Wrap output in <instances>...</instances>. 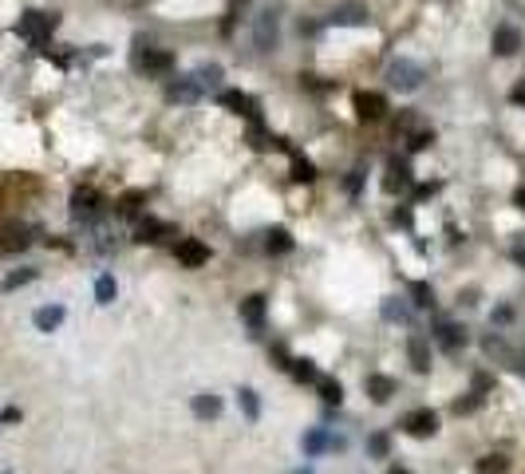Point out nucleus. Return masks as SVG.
<instances>
[{
  "instance_id": "obj_1",
  "label": "nucleus",
  "mask_w": 525,
  "mask_h": 474,
  "mask_svg": "<svg viewBox=\"0 0 525 474\" xmlns=\"http://www.w3.org/2000/svg\"><path fill=\"white\" fill-rule=\"evenodd\" d=\"M56 28H60V16L56 13H36V8H32V13H24L16 20V36H24L36 52H48V36Z\"/></svg>"
},
{
  "instance_id": "obj_2",
  "label": "nucleus",
  "mask_w": 525,
  "mask_h": 474,
  "mask_svg": "<svg viewBox=\"0 0 525 474\" xmlns=\"http://www.w3.org/2000/svg\"><path fill=\"white\" fill-rule=\"evenodd\" d=\"M99 214H103V194L91 190V186H75L72 190V218L83 221V226H95Z\"/></svg>"
},
{
  "instance_id": "obj_3",
  "label": "nucleus",
  "mask_w": 525,
  "mask_h": 474,
  "mask_svg": "<svg viewBox=\"0 0 525 474\" xmlns=\"http://www.w3.org/2000/svg\"><path fill=\"white\" fill-rule=\"evenodd\" d=\"M387 84L395 87V91H419V87H423V68H419L415 60H391Z\"/></svg>"
},
{
  "instance_id": "obj_4",
  "label": "nucleus",
  "mask_w": 525,
  "mask_h": 474,
  "mask_svg": "<svg viewBox=\"0 0 525 474\" xmlns=\"http://www.w3.org/2000/svg\"><path fill=\"white\" fill-rule=\"evenodd\" d=\"M218 103L225 111H233V115H245L249 123H261V103L249 99L245 91H218Z\"/></svg>"
},
{
  "instance_id": "obj_5",
  "label": "nucleus",
  "mask_w": 525,
  "mask_h": 474,
  "mask_svg": "<svg viewBox=\"0 0 525 474\" xmlns=\"http://www.w3.org/2000/svg\"><path fill=\"white\" fill-rule=\"evenodd\" d=\"M403 431L415 439H430L439 431V415L430 411V407H419V411H407L403 415Z\"/></svg>"
},
{
  "instance_id": "obj_6",
  "label": "nucleus",
  "mask_w": 525,
  "mask_h": 474,
  "mask_svg": "<svg viewBox=\"0 0 525 474\" xmlns=\"http://www.w3.org/2000/svg\"><path fill=\"white\" fill-rule=\"evenodd\" d=\"M411 182H415L411 162H407V158H391L387 174H383V190H387V194H399V190H411Z\"/></svg>"
},
{
  "instance_id": "obj_7",
  "label": "nucleus",
  "mask_w": 525,
  "mask_h": 474,
  "mask_svg": "<svg viewBox=\"0 0 525 474\" xmlns=\"http://www.w3.org/2000/svg\"><path fill=\"white\" fill-rule=\"evenodd\" d=\"M174 257H178L186 269H202L209 261V245H202L197 237H182V242L174 245Z\"/></svg>"
},
{
  "instance_id": "obj_8",
  "label": "nucleus",
  "mask_w": 525,
  "mask_h": 474,
  "mask_svg": "<svg viewBox=\"0 0 525 474\" xmlns=\"http://www.w3.org/2000/svg\"><path fill=\"white\" fill-rule=\"evenodd\" d=\"M355 115L364 123H379L387 115V99L379 95V91H360V95H355Z\"/></svg>"
},
{
  "instance_id": "obj_9",
  "label": "nucleus",
  "mask_w": 525,
  "mask_h": 474,
  "mask_svg": "<svg viewBox=\"0 0 525 474\" xmlns=\"http://www.w3.org/2000/svg\"><path fill=\"white\" fill-rule=\"evenodd\" d=\"M166 237H174V226H170V221L143 218V221H138V230H135V242H143V245H159V242H166Z\"/></svg>"
},
{
  "instance_id": "obj_10",
  "label": "nucleus",
  "mask_w": 525,
  "mask_h": 474,
  "mask_svg": "<svg viewBox=\"0 0 525 474\" xmlns=\"http://www.w3.org/2000/svg\"><path fill=\"white\" fill-rule=\"evenodd\" d=\"M32 226H4V233H0V249H4V253H20V249H28V245H32Z\"/></svg>"
},
{
  "instance_id": "obj_11",
  "label": "nucleus",
  "mask_w": 525,
  "mask_h": 474,
  "mask_svg": "<svg viewBox=\"0 0 525 474\" xmlns=\"http://www.w3.org/2000/svg\"><path fill=\"white\" fill-rule=\"evenodd\" d=\"M138 68L147 75H170L174 72V56L166 48H147V56H138Z\"/></svg>"
},
{
  "instance_id": "obj_12",
  "label": "nucleus",
  "mask_w": 525,
  "mask_h": 474,
  "mask_svg": "<svg viewBox=\"0 0 525 474\" xmlns=\"http://www.w3.org/2000/svg\"><path fill=\"white\" fill-rule=\"evenodd\" d=\"M435 344H439L442 352H458L466 344V332L458 329L454 320H439V324H435Z\"/></svg>"
},
{
  "instance_id": "obj_13",
  "label": "nucleus",
  "mask_w": 525,
  "mask_h": 474,
  "mask_svg": "<svg viewBox=\"0 0 525 474\" xmlns=\"http://www.w3.org/2000/svg\"><path fill=\"white\" fill-rule=\"evenodd\" d=\"M253 44L261 52H269V48H277V16L273 13H261L257 16V28H253Z\"/></svg>"
},
{
  "instance_id": "obj_14",
  "label": "nucleus",
  "mask_w": 525,
  "mask_h": 474,
  "mask_svg": "<svg viewBox=\"0 0 525 474\" xmlns=\"http://www.w3.org/2000/svg\"><path fill=\"white\" fill-rule=\"evenodd\" d=\"M63 320H67V308H63V304H44V308L32 313V324H36L40 332H56Z\"/></svg>"
},
{
  "instance_id": "obj_15",
  "label": "nucleus",
  "mask_w": 525,
  "mask_h": 474,
  "mask_svg": "<svg viewBox=\"0 0 525 474\" xmlns=\"http://www.w3.org/2000/svg\"><path fill=\"white\" fill-rule=\"evenodd\" d=\"M166 95H170L174 103H197V99H202V84H197L194 75H178Z\"/></svg>"
},
{
  "instance_id": "obj_16",
  "label": "nucleus",
  "mask_w": 525,
  "mask_h": 474,
  "mask_svg": "<svg viewBox=\"0 0 525 474\" xmlns=\"http://www.w3.org/2000/svg\"><path fill=\"white\" fill-rule=\"evenodd\" d=\"M328 24H336V28H360V24H367V8H364V4H340V8L328 16Z\"/></svg>"
},
{
  "instance_id": "obj_17",
  "label": "nucleus",
  "mask_w": 525,
  "mask_h": 474,
  "mask_svg": "<svg viewBox=\"0 0 525 474\" xmlns=\"http://www.w3.org/2000/svg\"><path fill=\"white\" fill-rule=\"evenodd\" d=\"M241 320L253 332L265 329V297H261V292H253V297H245V301H241Z\"/></svg>"
},
{
  "instance_id": "obj_18",
  "label": "nucleus",
  "mask_w": 525,
  "mask_h": 474,
  "mask_svg": "<svg viewBox=\"0 0 525 474\" xmlns=\"http://www.w3.org/2000/svg\"><path fill=\"white\" fill-rule=\"evenodd\" d=\"M522 48V32L513 24H498L494 28V52L498 56H513V52Z\"/></svg>"
},
{
  "instance_id": "obj_19",
  "label": "nucleus",
  "mask_w": 525,
  "mask_h": 474,
  "mask_svg": "<svg viewBox=\"0 0 525 474\" xmlns=\"http://www.w3.org/2000/svg\"><path fill=\"white\" fill-rule=\"evenodd\" d=\"M407 360L415 372H430V340L427 336H411L407 340Z\"/></svg>"
},
{
  "instance_id": "obj_20",
  "label": "nucleus",
  "mask_w": 525,
  "mask_h": 474,
  "mask_svg": "<svg viewBox=\"0 0 525 474\" xmlns=\"http://www.w3.org/2000/svg\"><path fill=\"white\" fill-rule=\"evenodd\" d=\"M364 388H367V395H371L375 403H387L391 395H395V379L391 376H367Z\"/></svg>"
},
{
  "instance_id": "obj_21",
  "label": "nucleus",
  "mask_w": 525,
  "mask_h": 474,
  "mask_svg": "<svg viewBox=\"0 0 525 474\" xmlns=\"http://www.w3.org/2000/svg\"><path fill=\"white\" fill-rule=\"evenodd\" d=\"M383 320H391V324H411V304H407L403 297H387V301H383Z\"/></svg>"
},
{
  "instance_id": "obj_22",
  "label": "nucleus",
  "mask_w": 525,
  "mask_h": 474,
  "mask_svg": "<svg viewBox=\"0 0 525 474\" xmlns=\"http://www.w3.org/2000/svg\"><path fill=\"white\" fill-rule=\"evenodd\" d=\"M265 249H269V253H289V249H293V233L284 230V226H273L269 233H265Z\"/></svg>"
},
{
  "instance_id": "obj_23",
  "label": "nucleus",
  "mask_w": 525,
  "mask_h": 474,
  "mask_svg": "<svg viewBox=\"0 0 525 474\" xmlns=\"http://www.w3.org/2000/svg\"><path fill=\"white\" fill-rule=\"evenodd\" d=\"M36 277H40V269H32V265H24V269H13L8 277L0 281V289H4V292H16V289H24V285H32Z\"/></svg>"
},
{
  "instance_id": "obj_24",
  "label": "nucleus",
  "mask_w": 525,
  "mask_h": 474,
  "mask_svg": "<svg viewBox=\"0 0 525 474\" xmlns=\"http://www.w3.org/2000/svg\"><path fill=\"white\" fill-rule=\"evenodd\" d=\"M194 415H197V419H218V415H221V400L213 395V391L194 395Z\"/></svg>"
},
{
  "instance_id": "obj_25",
  "label": "nucleus",
  "mask_w": 525,
  "mask_h": 474,
  "mask_svg": "<svg viewBox=\"0 0 525 474\" xmlns=\"http://www.w3.org/2000/svg\"><path fill=\"white\" fill-rule=\"evenodd\" d=\"M300 447H305V455H324V450H332V435L328 431H308L305 439H300Z\"/></svg>"
},
{
  "instance_id": "obj_26",
  "label": "nucleus",
  "mask_w": 525,
  "mask_h": 474,
  "mask_svg": "<svg viewBox=\"0 0 525 474\" xmlns=\"http://www.w3.org/2000/svg\"><path fill=\"white\" fill-rule=\"evenodd\" d=\"M237 403H241V411H245V419H249V423H257V419H261V400H257L253 388H241V391H237Z\"/></svg>"
},
{
  "instance_id": "obj_27",
  "label": "nucleus",
  "mask_w": 525,
  "mask_h": 474,
  "mask_svg": "<svg viewBox=\"0 0 525 474\" xmlns=\"http://www.w3.org/2000/svg\"><path fill=\"white\" fill-rule=\"evenodd\" d=\"M143 202H147V194H143V190H131V194H122V198H119V218H138Z\"/></svg>"
},
{
  "instance_id": "obj_28",
  "label": "nucleus",
  "mask_w": 525,
  "mask_h": 474,
  "mask_svg": "<svg viewBox=\"0 0 525 474\" xmlns=\"http://www.w3.org/2000/svg\"><path fill=\"white\" fill-rule=\"evenodd\" d=\"M115 297H119V285H115L111 273H103V277L95 281V301L99 304H115Z\"/></svg>"
},
{
  "instance_id": "obj_29",
  "label": "nucleus",
  "mask_w": 525,
  "mask_h": 474,
  "mask_svg": "<svg viewBox=\"0 0 525 474\" xmlns=\"http://www.w3.org/2000/svg\"><path fill=\"white\" fill-rule=\"evenodd\" d=\"M367 455H371V459H387V455H391V435H387V431L367 435Z\"/></svg>"
},
{
  "instance_id": "obj_30",
  "label": "nucleus",
  "mask_w": 525,
  "mask_h": 474,
  "mask_svg": "<svg viewBox=\"0 0 525 474\" xmlns=\"http://www.w3.org/2000/svg\"><path fill=\"white\" fill-rule=\"evenodd\" d=\"M289 372H293V379H300V384H316V364L312 360H289Z\"/></svg>"
},
{
  "instance_id": "obj_31",
  "label": "nucleus",
  "mask_w": 525,
  "mask_h": 474,
  "mask_svg": "<svg viewBox=\"0 0 525 474\" xmlns=\"http://www.w3.org/2000/svg\"><path fill=\"white\" fill-rule=\"evenodd\" d=\"M482 348H486V356H498V360H513L510 344L501 340V332H490L486 340H482Z\"/></svg>"
},
{
  "instance_id": "obj_32",
  "label": "nucleus",
  "mask_w": 525,
  "mask_h": 474,
  "mask_svg": "<svg viewBox=\"0 0 525 474\" xmlns=\"http://www.w3.org/2000/svg\"><path fill=\"white\" fill-rule=\"evenodd\" d=\"M194 79L202 84V91H206V87H221V68L218 63H202L194 72Z\"/></svg>"
},
{
  "instance_id": "obj_33",
  "label": "nucleus",
  "mask_w": 525,
  "mask_h": 474,
  "mask_svg": "<svg viewBox=\"0 0 525 474\" xmlns=\"http://www.w3.org/2000/svg\"><path fill=\"white\" fill-rule=\"evenodd\" d=\"M316 388H320V400L324 403H336V407H340V400H344L340 379H316Z\"/></svg>"
},
{
  "instance_id": "obj_34",
  "label": "nucleus",
  "mask_w": 525,
  "mask_h": 474,
  "mask_svg": "<svg viewBox=\"0 0 525 474\" xmlns=\"http://www.w3.org/2000/svg\"><path fill=\"white\" fill-rule=\"evenodd\" d=\"M312 178H316V166L305 155H293V182H312Z\"/></svg>"
},
{
  "instance_id": "obj_35",
  "label": "nucleus",
  "mask_w": 525,
  "mask_h": 474,
  "mask_svg": "<svg viewBox=\"0 0 525 474\" xmlns=\"http://www.w3.org/2000/svg\"><path fill=\"white\" fill-rule=\"evenodd\" d=\"M510 471V459L506 455H486V459L478 462V474H506Z\"/></svg>"
},
{
  "instance_id": "obj_36",
  "label": "nucleus",
  "mask_w": 525,
  "mask_h": 474,
  "mask_svg": "<svg viewBox=\"0 0 525 474\" xmlns=\"http://www.w3.org/2000/svg\"><path fill=\"white\" fill-rule=\"evenodd\" d=\"M411 304H419V308H430V304H435V292H430L427 281H415V285H411Z\"/></svg>"
},
{
  "instance_id": "obj_37",
  "label": "nucleus",
  "mask_w": 525,
  "mask_h": 474,
  "mask_svg": "<svg viewBox=\"0 0 525 474\" xmlns=\"http://www.w3.org/2000/svg\"><path fill=\"white\" fill-rule=\"evenodd\" d=\"M482 400H486V395H478V391H470L466 400H458V403H454V415H474L478 407H482Z\"/></svg>"
},
{
  "instance_id": "obj_38",
  "label": "nucleus",
  "mask_w": 525,
  "mask_h": 474,
  "mask_svg": "<svg viewBox=\"0 0 525 474\" xmlns=\"http://www.w3.org/2000/svg\"><path fill=\"white\" fill-rule=\"evenodd\" d=\"M430 143H435V134H430V131H415V134H411V143H407V146H411V150H427Z\"/></svg>"
},
{
  "instance_id": "obj_39",
  "label": "nucleus",
  "mask_w": 525,
  "mask_h": 474,
  "mask_svg": "<svg viewBox=\"0 0 525 474\" xmlns=\"http://www.w3.org/2000/svg\"><path fill=\"white\" fill-rule=\"evenodd\" d=\"M395 226L411 230V226H415V210H411V206H399V210H395Z\"/></svg>"
},
{
  "instance_id": "obj_40",
  "label": "nucleus",
  "mask_w": 525,
  "mask_h": 474,
  "mask_svg": "<svg viewBox=\"0 0 525 474\" xmlns=\"http://www.w3.org/2000/svg\"><path fill=\"white\" fill-rule=\"evenodd\" d=\"M490 388H494V379H490L486 372H478V376H474V391H478V395H486Z\"/></svg>"
},
{
  "instance_id": "obj_41",
  "label": "nucleus",
  "mask_w": 525,
  "mask_h": 474,
  "mask_svg": "<svg viewBox=\"0 0 525 474\" xmlns=\"http://www.w3.org/2000/svg\"><path fill=\"white\" fill-rule=\"evenodd\" d=\"M300 84H305L308 91H328V84H320V75H300Z\"/></svg>"
},
{
  "instance_id": "obj_42",
  "label": "nucleus",
  "mask_w": 525,
  "mask_h": 474,
  "mask_svg": "<svg viewBox=\"0 0 525 474\" xmlns=\"http://www.w3.org/2000/svg\"><path fill=\"white\" fill-rule=\"evenodd\" d=\"M411 127H415V115H411V111H403V115H399V123H395V131H411Z\"/></svg>"
},
{
  "instance_id": "obj_43",
  "label": "nucleus",
  "mask_w": 525,
  "mask_h": 474,
  "mask_svg": "<svg viewBox=\"0 0 525 474\" xmlns=\"http://www.w3.org/2000/svg\"><path fill=\"white\" fill-rule=\"evenodd\" d=\"M0 423H20V407H4V411H0Z\"/></svg>"
},
{
  "instance_id": "obj_44",
  "label": "nucleus",
  "mask_w": 525,
  "mask_h": 474,
  "mask_svg": "<svg viewBox=\"0 0 525 474\" xmlns=\"http://www.w3.org/2000/svg\"><path fill=\"white\" fill-rule=\"evenodd\" d=\"M494 320H498V324H510V320H513V308H506V304H501V308H494Z\"/></svg>"
},
{
  "instance_id": "obj_45",
  "label": "nucleus",
  "mask_w": 525,
  "mask_h": 474,
  "mask_svg": "<svg viewBox=\"0 0 525 474\" xmlns=\"http://www.w3.org/2000/svg\"><path fill=\"white\" fill-rule=\"evenodd\" d=\"M510 103H517V107H525V84H517L510 91Z\"/></svg>"
},
{
  "instance_id": "obj_46",
  "label": "nucleus",
  "mask_w": 525,
  "mask_h": 474,
  "mask_svg": "<svg viewBox=\"0 0 525 474\" xmlns=\"http://www.w3.org/2000/svg\"><path fill=\"white\" fill-rule=\"evenodd\" d=\"M348 190H352V194L360 190V171H352V174H348Z\"/></svg>"
},
{
  "instance_id": "obj_47",
  "label": "nucleus",
  "mask_w": 525,
  "mask_h": 474,
  "mask_svg": "<svg viewBox=\"0 0 525 474\" xmlns=\"http://www.w3.org/2000/svg\"><path fill=\"white\" fill-rule=\"evenodd\" d=\"M513 261H517V265H525V249H522V245L513 249Z\"/></svg>"
},
{
  "instance_id": "obj_48",
  "label": "nucleus",
  "mask_w": 525,
  "mask_h": 474,
  "mask_svg": "<svg viewBox=\"0 0 525 474\" xmlns=\"http://www.w3.org/2000/svg\"><path fill=\"white\" fill-rule=\"evenodd\" d=\"M513 202H517V206L525 210V190H517V194H513Z\"/></svg>"
},
{
  "instance_id": "obj_49",
  "label": "nucleus",
  "mask_w": 525,
  "mask_h": 474,
  "mask_svg": "<svg viewBox=\"0 0 525 474\" xmlns=\"http://www.w3.org/2000/svg\"><path fill=\"white\" fill-rule=\"evenodd\" d=\"M289 474H312V466H296V471H289Z\"/></svg>"
},
{
  "instance_id": "obj_50",
  "label": "nucleus",
  "mask_w": 525,
  "mask_h": 474,
  "mask_svg": "<svg viewBox=\"0 0 525 474\" xmlns=\"http://www.w3.org/2000/svg\"><path fill=\"white\" fill-rule=\"evenodd\" d=\"M387 474H411V471H407V466H391Z\"/></svg>"
},
{
  "instance_id": "obj_51",
  "label": "nucleus",
  "mask_w": 525,
  "mask_h": 474,
  "mask_svg": "<svg viewBox=\"0 0 525 474\" xmlns=\"http://www.w3.org/2000/svg\"><path fill=\"white\" fill-rule=\"evenodd\" d=\"M517 368H522V376H525V364H517Z\"/></svg>"
},
{
  "instance_id": "obj_52",
  "label": "nucleus",
  "mask_w": 525,
  "mask_h": 474,
  "mask_svg": "<svg viewBox=\"0 0 525 474\" xmlns=\"http://www.w3.org/2000/svg\"><path fill=\"white\" fill-rule=\"evenodd\" d=\"M0 474H8V471H0Z\"/></svg>"
},
{
  "instance_id": "obj_53",
  "label": "nucleus",
  "mask_w": 525,
  "mask_h": 474,
  "mask_svg": "<svg viewBox=\"0 0 525 474\" xmlns=\"http://www.w3.org/2000/svg\"><path fill=\"white\" fill-rule=\"evenodd\" d=\"M233 4H237V0H233Z\"/></svg>"
}]
</instances>
